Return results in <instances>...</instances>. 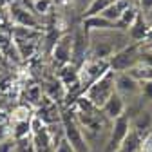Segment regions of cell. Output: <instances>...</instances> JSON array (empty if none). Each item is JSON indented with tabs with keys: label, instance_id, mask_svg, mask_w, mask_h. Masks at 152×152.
<instances>
[{
	"label": "cell",
	"instance_id": "1",
	"mask_svg": "<svg viewBox=\"0 0 152 152\" xmlns=\"http://www.w3.org/2000/svg\"><path fill=\"white\" fill-rule=\"evenodd\" d=\"M134 44L127 31L121 29H105V31H89V60H110L116 53Z\"/></svg>",
	"mask_w": 152,
	"mask_h": 152
},
{
	"label": "cell",
	"instance_id": "2",
	"mask_svg": "<svg viewBox=\"0 0 152 152\" xmlns=\"http://www.w3.org/2000/svg\"><path fill=\"white\" fill-rule=\"evenodd\" d=\"M112 94H116V72L107 71L98 82H94L83 92V98L87 102H91L96 109H102L110 100Z\"/></svg>",
	"mask_w": 152,
	"mask_h": 152
},
{
	"label": "cell",
	"instance_id": "3",
	"mask_svg": "<svg viewBox=\"0 0 152 152\" xmlns=\"http://www.w3.org/2000/svg\"><path fill=\"white\" fill-rule=\"evenodd\" d=\"M141 53H143V45L141 44L127 45L125 49L116 53L109 60L110 71H114V72H130L132 69H136L138 65H141Z\"/></svg>",
	"mask_w": 152,
	"mask_h": 152
},
{
	"label": "cell",
	"instance_id": "4",
	"mask_svg": "<svg viewBox=\"0 0 152 152\" xmlns=\"http://www.w3.org/2000/svg\"><path fill=\"white\" fill-rule=\"evenodd\" d=\"M62 129H64V138L71 143L74 152H92L76 116H72L69 112L62 114Z\"/></svg>",
	"mask_w": 152,
	"mask_h": 152
},
{
	"label": "cell",
	"instance_id": "5",
	"mask_svg": "<svg viewBox=\"0 0 152 152\" xmlns=\"http://www.w3.org/2000/svg\"><path fill=\"white\" fill-rule=\"evenodd\" d=\"M116 92L127 102V107L141 100V82L130 72H116Z\"/></svg>",
	"mask_w": 152,
	"mask_h": 152
},
{
	"label": "cell",
	"instance_id": "6",
	"mask_svg": "<svg viewBox=\"0 0 152 152\" xmlns=\"http://www.w3.org/2000/svg\"><path fill=\"white\" fill-rule=\"evenodd\" d=\"M89 58V33L83 27H78L72 33V64L83 65Z\"/></svg>",
	"mask_w": 152,
	"mask_h": 152
},
{
	"label": "cell",
	"instance_id": "7",
	"mask_svg": "<svg viewBox=\"0 0 152 152\" xmlns=\"http://www.w3.org/2000/svg\"><path fill=\"white\" fill-rule=\"evenodd\" d=\"M53 58L58 65L72 64V34H64L56 40L53 49Z\"/></svg>",
	"mask_w": 152,
	"mask_h": 152
},
{
	"label": "cell",
	"instance_id": "8",
	"mask_svg": "<svg viewBox=\"0 0 152 152\" xmlns=\"http://www.w3.org/2000/svg\"><path fill=\"white\" fill-rule=\"evenodd\" d=\"M100 110L103 112V116H105L109 121H114V120L121 118L123 114L127 112V102H125V100L120 96V94L116 92V94H112L110 100H109Z\"/></svg>",
	"mask_w": 152,
	"mask_h": 152
},
{
	"label": "cell",
	"instance_id": "9",
	"mask_svg": "<svg viewBox=\"0 0 152 152\" xmlns=\"http://www.w3.org/2000/svg\"><path fill=\"white\" fill-rule=\"evenodd\" d=\"M134 4V0H114V2L100 15V16H103L105 20H109V22H112V24H116L118 26V22L121 20V16H123V13Z\"/></svg>",
	"mask_w": 152,
	"mask_h": 152
},
{
	"label": "cell",
	"instance_id": "10",
	"mask_svg": "<svg viewBox=\"0 0 152 152\" xmlns=\"http://www.w3.org/2000/svg\"><path fill=\"white\" fill-rule=\"evenodd\" d=\"M11 16H13V20L24 29H38V20L34 18V15L31 11H27L26 7H22V6H13L11 7Z\"/></svg>",
	"mask_w": 152,
	"mask_h": 152
},
{
	"label": "cell",
	"instance_id": "11",
	"mask_svg": "<svg viewBox=\"0 0 152 152\" xmlns=\"http://www.w3.org/2000/svg\"><path fill=\"white\" fill-rule=\"evenodd\" d=\"M87 33L89 31H105V29H118L116 24H112L109 20H105L103 16H91V18H83V26H82Z\"/></svg>",
	"mask_w": 152,
	"mask_h": 152
},
{
	"label": "cell",
	"instance_id": "12",
	"mask_svg": "<svg viewBox=\"0 0 152 152\" xmlns=\"http://www.w3.org/2000/svg\"><path fill=\"white\" fill-rule=\"evenodd\" d=\"M53 0H34L33 2V7H34V13H40V15H47L53 7Z\"/></svg>",
	"mask_w": 152,
	"mask_h": 152
},
{
	"label": "cell",
	"instance_id": "13",
	"mask_svg": "<svg viewBox=\"0 0 152 152\" xmlns=\"http://www.w3.org/2000/svg\"><path fill=\"white\" fill-rule=\"evenodd\" d=\"M71 2L74 4V7L78 9L80 13H83V15H85V13H87V9L91 7V4L94 2V0H71Z\"/></svg>",
	"mask_w": 152,
	"mask_h": 152
},
{
	"label": "cell",
	"instance_id": "14",
	"mask_svg": "<svg viewBox=\"0 0 152 152\" xmlns=\"http://www.w3.org/2000/svg\"><path fill=\"white\" fill-rule=\"evenodd\" d=\"M141 65L152 69V51H150V49H145V47H143V53H141Z\"/></svg>",
	"mask_w": 152,
	"mask_h": 152
},
{
	"label": "cell",
	"instance_id": "15",
	"mask_svg": "<svg viewBox=\"0 0 152 152\" xmlns=\"http://www.w3.org/2000/svg\"><path fill=\"white\" fill-rule=\"evenodd\" d=\"M11 44H13L11 36H9L7 33H0V51H7V49H11Z\"/></svg>",
	"mask_w": 152,
	"mask_h": 152
},
{
	"label": "cell",
	"instance_id": "16",
	"mask_svg": "<svg viewBox=\"0 0 152 152\" xmlns=\"http://www.w3.org/2000/svg\"><path fill=\"white\" fill-rule=\"evenodd\" d=\"M54 152H74V148L71 147V143L64 138L58 145H56V148H54Z\"/></svg>",
	"mask_w": 152,
	"mask_h": 152
},
{
	"label": "cell",
	"instance_id": "17",
	"mask_svg": "<svg viewBox=\"0 0 152 152\" xmlns=\"http://www.w3.org/2000/svg\"><path fill=\"white\" fill-rule=\"evenodd\" d=\"M136 6L140 7V11H143V15H147L148 11H152V0H136Z\"/></svg>",
	"mask_w": 152,
	"mask_h": 152
},
{
	"label": "cell",
	"instance_id": "18",
	"mask_svg": "<svg viewBox=\"0 0 152 152\" xmlns=\"http://www.w3.org/2000/svg\"><path fill=\"white\" fill-rule=\"evenodd\" d=\"M145 16H147V20H148V22H150V24H152V11H148V13H147V15H145Z\"/></svg>",
	"mask_w": 152,
	"mask_h": 152
},
{
	"label": "cell",
	"instance_id": "19",
	"mask_svg": "<svg viewBox=\"0 0 152 152\" xmlns=\"http://www.w3.org/2000/svg\"><path fill=\"white\" fill-rule=\"evenodd\" d=\"M53 2H54V4H58V6H60V4H65V2H67V0H53Z\"/></svg>",
	"mask_w": 152,
	"mask_h": 152
}]
</instances>
